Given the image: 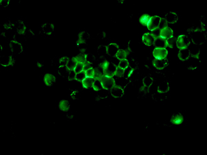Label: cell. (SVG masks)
Returning a JSON list of instances; mask_svg holds the SVG:
<instances>
[{
    "mask_svg": "<svg viewBox=\"0 0 207 155\" xmlns=\"http://www.w3.org/2000/svg\"><path fill=\"white\" fill-rule=\"evenodd\" d=\"M176 45L179 50L188 48L191 45V41L187 35H181L176 38Z\"/></svg>",
    "mask_w": 207,
    "mask_h": 155,
    "instance_id": "1",
    "label": "cell"
},
{
    "mask_svg": "<svg viewBox=\"0 0 207 155\" xmlns=\"http://www.w3.org/2000/svg\"><path fill=\"white\" fill-rule=\"evenodd\" d=\"M124 88L118 84H115L109 90V93L115 99H120L122 97L124 94Z\"/></svg>",
    "mask_w": 207,
    "mask_h": 155,
    "instance_id": "2",
    "label": "cell"
},
{
    "mask_svg": "<svg viewBox=\"0 0 207 155\" xmlns=\"http://www.w3.org/2000/svg\"><path fill=\"white\" fill-rule=\"evenodd\" d=\"M153 57L157 59H167L169 52L166 48H155L152 52Z\"/></svg>",
    "mask_w": 207,
    "mask_h": 155,
    "instance_id": "3",
    "label": "cell"
},
{
    "mask_svg": "<svg viewBox=\"0 0 207 155\" xmlns=\"http://www.w3.org/2000/svg\"><path fill=\"white\" fill-rule=\"evenodd\" d=\"M100 83L102 89L106 90H109L115 84H116L114 77H107L104 76L102 79Z\"/></svg>",
    "mask_w": 207,
    "mask_h": 155,
    "instance_id": "4",
    "label": "cell"
},
{
    "mask_svg": "<svg viewBox=\"0 0 207 155\" xmlns=\"http://www.w3.org/2000/svg\"><path fill=\"white\" fill-rule=\"evenodd\" d=\"M151 63H152V66H153L155 68H156L157 70H163L169 66V62L168 59H157L154 58L151 61Z\"/></svg>",
    "mask_w": 207,
    "mask_h": 155,
    "instance_id": "5",
    "label": "cell"
},
{
    "mask_svg": "<svg viewBox=\"0 0 207 155\" xmlns=\"http://www.w3.org/2000/svg\"><path fill=\"white\" fill-rule=\"evenodd\" d=\"M161 19H162V17H160V16H151V20H150L147 26L148 30H149L150 31H153L154 30L157 29V28H159L161 22Z\"/></svg>",
    "mask_w": 207,
    "mask_h": 155,
    "instance_id": "6",
    "label": "cell"
},
{
    "mask_svg": "<svg viewBox=\"0 0 207 155\" xmlns=\"http://www.w3.org/2000/svg\"><path fill=\"white\" fill-rule=\"evenodd\" d=\"M131 52L132 50L129 46H128V48L126 49H119L118 52H117L115 57H116L120 61L124 60V59H127V57H128L129 54Z\"/></svg>",
    "mask_w": 207,
    "mask_h": 155,
    "instance_id": "7",
    "label": "cell"
},
{
    "mask_svg": "<svg viewBox=\"0 0 207 155\" xmlns=\"http://www.w3.org/2000/svg\"><path fill=\"white\" fill-rule=\"evenodd\" d=\"M104 47L106 48V53L111 57H115L120 49L119 45L115 43H111L108 46H104Z\"/></svg>",
    "mask_w": 207,
    "mask_h": 155,
    "instance_id": "8",
    "label": "cell"
},
{
    "mask_svg": "<svg viewBox=\"0 0 207 155\" xmlns=\"http://www.w3.org/2000/svg\"><path fill=\"white\" fill-rule=\"evenodd\" d=\"M174 36V32L169 26H165L160 31V37L164 39H167Z\"/></svg>",
    "mask_w": 207,
    "mask_h": 155,
    "instance_id": "9",
    "label": "cell"
},
{
    "mask_svg": "<svg viewBox=\"0 0 207 155\" xmlns=\"http://www.w3.org/2000/svg\"><path fill=\"white\" fill-rule=\"evenodd\" d=\"M184 121V118L180 112L173 114L170 119V122L172 125H181L183 124Z\"/></svg>",
    "mask_w": 207,
    "mask_h": 155,
    "instance_id": "10",
    "label": "cell"
},
{
    "mask_svg": "<svg viewBox=\"0 0 207 155\" xmlns=\"http://www.w3.org/2000/svg\"><path fill=\"white\" fill-rule=\"evenodd\" d=\"M141 41L146 46H153L155 43V39L150 34V33H145L141 36Z\"/></svg>",
    "mask_w": 207,
    "mask_h": 155,
    "instance_id": "11",
    "label": "cell"
},
{
    "mask_svg": "<svg viewBox=\"0 0 207 155\" xmlns=\"http://www.w3.org/2000/svg\"><path fill=\"white\" fill-rule=\"evenodd\" d=\"M178 59L181 61H186L187 60H189L191 57V53L190 50L188 48L181 49L178 51Z\"/></svg>",
    "mask_w": 207,
    "mask_h": 155,
    "instance_id": "12",
    "label": "cell"
},
{
    "mask_svg": "<svg viewBox=\"0 0 207 155\" xmlns=\"http://www.w3.org/2000/svg\"><path fill=\"white\" fill-rule=\"evenodd\" d=\"M43 80L45 85L50 87V86H52L53 85L55 82H56V77L54 75H53V74L46 73L44 76Z\"/></svg>",
    "mask_w": 207,
    "mask_h": 155,
    "instance_id": "13",
    "label": "cell"
},
{
    "mask_svg": "<svg viewBox=\"0 0 207 155\" xmlns=\"http://www.w3.org/2000/svg\"><path fill=\"white\" fill-rule=\"evenodd\" d=\"M164 19H165L167 24H176L178 21V16L177 13H174V12H169V13L166 14Z\"/></svg>",
    "mask_w": 207,
    "mask_h": 155,
    "instance_id": "14",
    "label": "cell"
},
{
    "mask_svg": "<svg viewBox=\"0 0 207 155\" xmlns=\"http://www.w3.org/2000/svg\"><path fill=\"white\" fill-rule=\"evenodd\" d=\"M170 90V85L169 82L166 81L165 82L162 83L160 85L157 86V93L159 94H165V93H167Z\"/></svg>",
    "mask_w": 207,
    "mask_h": 155,
    "instance_id": "15",
    "label": "cell"
},
{
    "mask_svg": "<svg viewBox=\"0 0 207 155\" xmlns=\"http://www.w3.org/2000/svg\"><path fill=\"white\" fill-rule=\"evenodd\" d=\"M95 80L91 77H86L82 82V85L84 89H91L93 88V85Z\"/></svg>",
    "mask_w": 207,
    "mask_h": 155,
    "instance_id": "16",
    "label": "cell"
},
{
    "mask_svg": "<svg viewBox=\"0 0 207 155\" xmlns=\"http://www.w3.org/2000/svg\"><path fill=\"white\" fill-rule=\"evenodd\" d=\"M58 108H59L60 110L62 111V112H68L69 110H70V104L68 100L62 99L59 102V104H58Z\"/></svg>",
    "mask_w": 207,
    "mask_h": 155,
    "instance_id": "17",
    "label": "cell"
},
{
    "mask_svg": "<svg viewBox=\"0 0 207 155\" xmlns=\"http://www.w3.org/2000/svg\"><path fill=\"white\" fill-rule=\"evenodd\" d=\"M151 16L149 15V14H143L142 15L140 16L139 19V22L140 23L141 26H143L144 27L147 28V26L149 23L150 20H151Z\"/></svg>",
    "mask_w": 207,
    "mask_h": 155,
    "instance_id": "18",
    "label": "cell"
},
{
    "mask_svg": "<svg viewBox=\"0 0 207 155\" xmlns=\"http://www.w3.org/2000/svg\"><path fill=\"white\" fill-rule=\"evenodd\" d=\"M42 31L45 34L50 35L54 31V24H44L42 25Z\"/></svg>",
    "mask_w": 207,
    "mask_h": 155,
    "instance_id": "19",
    "label": "cell"
},
{
    "mask_svg": "<svg viewBox=\"0 0 207 155\" xmlns=\"http://www.w3.org/2000/svg\"><path fill=\"white\" fill-rule=\"evenodd\" d=\"M153 82H154V79L152 77L149 76V75L145 77L142 79L143 86H144L145 87L148 88H150L153 86Z\"/></svg>",
    "mask_w": 207,
    "mask_h": 155,
    "instance_id": "20",
    "label": "cell"
},
{
    "mask_svg": "<svg viewBox=\"0 0 207 155\" xmlns=\"http://www.w3.org/2000/svg\"><path fill=\"white\" fill-rule=\"evenodd\" d=\"M104 75L102 71L100 69H99L97 67H95V71H94V75H93V78L95 79V81H98V82H101L102 79L103 78Z\"/></svg>",
    "mask_w": 207,
    "mask_h": 155,
    "instance_id": "21",
    "label": "cell"
},
{
    "mask_svg": "<svg viewBox=\"0 0 207 155\" xmlns=\"http://www.w3.org/2000/svg\"><path fill=\"white\" fill-rule=\"evenodd\" d=\"M111 64V63L110 62V61H108L107 59H104L103 60H102L100 63H99L98 66H97V68L102 71V70L109 68Z\"/></svg>",
    "mask_w": 207,
    "mask_h": 155,
    "instance_id": "22",
    "label": "cell"
},
{
    "mask_svg": "<svg viewBox=\"0 0 207 155\" xmlns=\"http://www.w3.org/2000/svg\"><path fill=\"white\" fill-rule=\"evenodd\" d=\"M153 46L155 48H167L166 47V39H164L161 37L155 40Z\"/></svg>",
    "mask_w": 207,
    "mask_h": 155,
    "instance_id": "23",
    "label": "cell"
},
{
    "mask_svg": "<svg viewBox=\"0 0 207 155\" xmlns=\"http://www.w3.org/2000/svg\"><path fill=\"white\" fill-rule=\"evenodd\" d=\"M150 92V88H148L147 87H145L144 86H141L139 88V92H138V98L143 97L148 94Z\"/></svg>",
    "mask_w": 207,
    "mask_h": 155,
    "instance_id": "24",
    "label": "cell"
},
{
    "mask_svg": "<svg viewBox=\"0 0 207 155\" xmlns=\"http://www.w3.org/2000/svg\"><path fill=\"white\" fill-rule=\"evenodd\" d=\"M126 70H124L122 68H120L119 67L117 66V68L115 70V77L117 78H122L125 75Z\"/></svg>",
    "mask_w": 207,
    "mask_h": 155,
    "instance_id": "25",
    "label": "cell"
},
{
    "mask_svg": "<svg viewBox=\"0 0 207 155\" xmlns=\"http://www.w3.org/2000/svg\"><path fill=\"white\" fill-rule=\"evenodd\" d=\"M176 37H172L167 39H166V47L170 48H173L176 46Z\"/></svg>",
    "mask_w": 207,
    "mask_h": 155,
    "instance_id": "26",
    "label": "cell"
},
{
    "mask_svg": "<svg viewBox=\"0 0 207 155\" xmlns=\"http://www.w3.org/2000/svg\"><path fill=\"white\" fill-rule=\"evenodd\" d=\"M117 66L119 67L120 68H122L124 70H126L128 67H130V63L128 59H124V60L120 61L119 63L117 65Z\"/></svg>",
    "mask_w": 207,
    "mask_h": 155,
    "instance_id": "27",
    "label": "cell"
},
{
    "mask_svg": "<svg viewBox=\"0 0 207 155\" xmlns=\"http://www.w3.org/2000/svg\"><path fill=\"white\" fill-rule=\"evenodd\" d=\"M19 24L17 27V32L19 35H24L26 31V26L22 21H19Z\"/></svg>",
    "mask_w": 207,
    "mask_h": 155,
    "instance_id": "28",
    "label": "cell"
},
{
    "mask_svg": "<svg viewBox=\"0 0 207 155\" xmlns=\"http://www.w3.org/2000/svg\"><path fill=\"white\" fill-rule=\"evenodd\" d=\"M76 64H77V63H76L75 61L72 60L71 58H70V59L69 60L68 63H67L66 66L67 70H68V73H70V72L73 71L74 69H75V68Z\"/></svg>",
    "mask_w": 207,
    "mask_h": 155,
    "instance_id": "29",
    "label": "cell"
},
{
    "mask_svg": "<svg viewBox=\"0 0 207 155\" xmlns=\"http://www.w3.org/2000/svg\"><path fill=\"white\" fill-rule=\"evenodd\" d=\"M84 63H77V64H76L75 69L73 70V73H75V75H77V74H79V73H81V72L84 70Z\"/></svg>",
    "mask_w": 207,
    "mask_h": 155,
    "instance_id": "30",
    "label": "cell"
},
{
    "mask_svg": "<svg viewBox=\"0 0 207 155\" xmlns=\"http://www.w3.org/2000/svg\"><path fill=\"white\" fill-rule=\"evenodd\" d=\"M115 70H111L110 68L102 70V73L104 77H115Z\"/></svg>",
    "mask_w": 207,
    "mask_h": 155,
    "instance_id": "31",
    "label": "cell"
},
{
    "mask_svg": "<svg viewBox=\"0 0 207 155\" xmlns=\"http://www.w3.org/2000/svg\"><path fill=\"white\" fill-rule=\"evenodd\" d=\"M161 29L160 28H157V29L154 30V31H151V33H150V34L151 35V36L153 37L154 39H155V41L156 39H159L160 37V31H161Z\"/></svg>",
    "mask_w": 207,
    "mask_h": 155,
    "instance_id": "32",
    "label": "cell"
},
{
    "mask_svg": "<svg viewBox=\"0 0 207 155\" xmlns=\"http://www.w3.org/2000/svg\"><path fill=\"white\" fill-rule=\"evenodd\" d=\"M86 78V75H85V71H83L81 72V73H79V74H77V75H76L75 76V80L76 81V82L80 83V84H82V82H83V80Z\"/></svg>",
    "mask_w": 207,
    "mask_h": 155,
    "instance_id": "33",
    "label": "cell"
},
{
    "mask_svg": "<svg viewBox=\"0 0 207 155\" xmlns=\"http://www.w3.org/2000/svg\"><path fill=\"white\" fill-rule=\"evenodd\" d=\"M70 59V57H67V56H63V57H60L59 59V66H66L69 60Z\"/></svg>",
    "mask_w": 207,
    "mask_h": 155,
    "instance_id": "34",
    "label": "cell"
},
{
    "mask_svg": "<svg viewBox=\"0 0 207 155\" xmlns=\"http://www.w3.org/2000/svg\"><path fill=\"white\" fill-rule=\"evenodd\" d=\"M90 38V35L88 34V33H86V31H82L80 33H79L78 34V39H82L87 40L88 39Z\"/></svg>",
    "mask_w": 207,
    "mask_h": 155,
    "instance_id": "35",
    "label": "cell"
},
{
    "mask_svg": "<svg viewBox=\"0 0 207 155\" xmlns=\"http://www.w3.org/2000/svg\"><path fill=\"white\" fill-rule=\"evenodd\" d=\"M92 88L95 91H96V92L100 91L102 89V86H101V83L100 82H98V81H95L94 84H93V88Z\"/></svg>",
    "mask_w": 207,
    "mask_h": 155,
    "instance_id": "36",
    "label": "cell"
},
{
    "mask_svg": "<svg viewBox=\"0 0 207 155\" xmlns=\"http://www.w3.org/2000/svg\"><path fill=\"white\" fill-rule=\"evenodd\" d=\"M94 71H95V68H89V69L86 70L85 71V75H86V77H91L93 78V75H94Z\"/></svg>",
    "mask_w": 207,
    "mask_h": 155,
    "instance_id": "37",
    "label": "cell"
},
{
    "mask_svg": "<svg viewBox=\"0 0 207 155\" xmlns=\"http://www.w3.org/2000/svg\"><path fill=\"white\" fill-rule=\"evenodd\" d=\"M93 62H91V61L86 60V61H85V62L84 63V71H86V70L89 69V68H93Z\"/></svg>",
    "mask_w": 207,
    "mask_h": 155,
    "instance_id": "38",
    "label": "cell"
},
{
    "mask_svg": "<svg viewBox=\"0 0 207 155\" xmlns=\"http://www.w3.org/2000/svg\"><path fill=\"white\" fill-rule=\"evenodd\" d=\"M75 76L76 75L75 73H73V71L70 72V73H69L68 74V80L69 81V82H71V81H73L75 80Z\"/></svg>",
    "mask_w": 207,
    "mask_h": 155,
    "instance_id": "39",
    "label": "cell"
},
{
    "mask_svg": "<svg viewBox=\"0 0 207 155\" xmlns=\"http://www.w3.org/2000/svg\"><path fill=\"white\" fill-rule=\"evenodd\" d=\"M78 92H79L78 90H72V93L70 94V97H71L73 100L77 99V98L76 97V95H77V93H78Z\"/></svg>",
    "mask_w": 207,
    "mask_h": 155,
    "instance_id": "40",
    "label": "cell"
},
{
    "mask_svg": "<svg viewBox=\"0 0 207 155\" xmlns=\"http://www.w3.org/2000/svg\"><path fill=\"white\" fill-rule=\"evenodd\" d=\"M0 3H1V5L2 6L6 7V6H8V5H9L10 1H8V0H7V1H3V0H1V1H0Z\"/></svg>",
    "mask_w": 207,
    "mask_h": 155,
    "instance_id": "41",
    "label": "cell"
},
{
    "mask_svg": "<svg viewBox=\"0 0 207 155\" xmlns=\"http://www.w3.org/2000/svg\"><path fill=\"white\" fill-rule=\"evenodd\" d=\"M3 26H4V28L6 29H12V26H13V25L11 24V23H9V22H7L6 23V24L3 25Z\"/></svg>",
    "mask_w": 207,
    "mask_h": 155,
    "instance_id": "42",
    "label": "cell"
},
{
    "mask_svg": "<svg viewBox=\"0 0 207 155\" xmlns=\"http://www.w3.org/2000/svg\"><path fill=\"white\" fill-rule=\"evenodd\" d=\"M135 68H131V69L130 70V71L128 72V75H127V78L126 79H128L129 77L131 76V75H133V72L135 71Z\"/></svg>",
    "mask_w": 207,
    "mask_h": 155,
    "instance_id": "43",
    "label": "cell"
},
{
    "mask_svg": "<svg viewBox=\"0 0 207 155\" xmlns=\"http://www.w3.org/2000/svg\"><path fill=\"white\" fill-rule=\"evenodd\" d=\"M86 50V48H79V52H80V53H85Z\"/></svg>",
    "mask_w": 207,
    "mask_h": 155,
    "instance_id": "44",
    "label": "cell"
},
{
    "mask_svg": "<svg viewBox=\"0 0 207 155\" xmlns=\"http://www.w3.org/2000/svg\"><path fill=\"white\" fill-rule=\"evenodd\" d=\"M37 66H38V67H39V68H41V67L44 66V64L43 63H40V61H38V63H37Z\"/></svg>",
    "mask_w": 207,
    "mask_h": 155,
    "instance_id": "45",
    "label": "cell"
}]
</instances>
